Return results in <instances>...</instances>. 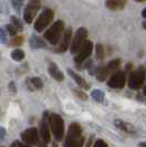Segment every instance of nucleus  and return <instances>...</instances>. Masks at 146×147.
Segmentation results:
<instances>
[{
	"label": "nucleus",
	"instance_id": "1",
	"mask_svg": "<svg viewBox=\"0 0 146 147\" xmlns=\"http://www.w3.org/2000/svg\"><path fill=\"white\" fill-rule=\"evenodd\" d=\"M84 138L82 136V129L78 123H72L69 127L64 147H82Z\"/></svg>",
	"mask_w": 146,
	"mask_h": 147
},
{
	"label": "nucleus",
	"instance_id": "2",
	"mask_svg": "<svg viewBox=\"0 0 146 147\" xmlns=\"http://www.w3.org/2000/svg\"><path fill=\"white\" fill-rule=\"evenodd\" d=\"M47 118H48L49 125L51 127L54 138H55V140L60 142L63 138V135H64V122H63V118L61 117L59 114H55V113L47 114Z\"/></svg>",
	"mask_w": 146,
	"mask_h": 147
},
{
	"label": "nucleus",
	"instance_id": "3",
	"mask_svg": "<svg viewBox=\"0 0 146 147\" xmlns=\"http://www.w3.org/2000/svg\"><path fill=\"white\" fill-rule=\"evenodd\" d=\"M64 29V23L61 20L55 21L49 29L44 32V39L51 44H57L61 39V34Z\"/></svg>",
	"mask_w": 146,
	"mask_h": 147
},
{
	"label": "nucleus",
	"instance_id": "4",
	"mask_svg": "<svg viewBox=\"0 0 146 147\" xmlns=\"http://www.w3.org/2000/svg\"><path fill=\"white\" fill-rule=\"evenodd\" d=\"M54 13L51 9H44L42 11V13L38 17V19L34 22V30L38 32H42L53 20Z\"/></svg>",
	"mask_w": 146,
	"mask_h": 147
},
{
	"label": "nucleus",
	"instance_id": "5",
	"mask_svg": "<svg viewBox=\"0 0 146 147\" xmlns=\"http://www.w3.org/2000/svg\"><path fill=\"white\" fill-rule=\"evenodd\" d=\"M121 65V60L120 59H115L112 60L111 62H109L105 66H102L100 67L97 71H96V78L99 81H105V79L109 76L110 74H113L114 71L117 70Z\"/></svg>",
	"mask_w": 146,
	"mask_h": 147
},
{
	"label": "nucleus",
	"instance_id": "6",
	"mask_svg": "<svg viewBox=\"0 0 146 147\" xmlns=\"http://www.w3.org/2000/svg\"><path fill=\"white\" fill-rule=\"evenodd\" d=\"M88 30L85 28H80L78 29L75 36L73 38L72 42H71V45H70V50H71V53H78L80 51V49L82 48V45L85 43V40L88 38Z\"/></svg>",
	"mask_w": 146,
	"mask_h": 147
},
{
	"label": "nucleus",
	"instance_id": "7",
	"mask_svg": "<svg viewBox=\"0 0 146 147\" xmlns=\"http://www.w3.org/2000/svg\"><path fill=\"white\" fill-rule=\"evenodd\" d=\"M40 7H41L40 0H29V2L27 3V6L24 8V12H23L24 21L27 23H31L33 21L38 11L40 10Z\"/></svg>",
	"mask_w": 146,
	"mask_h": 147
},
{
	"label": "nucleus",
	"instance_id": "8",
	"mask_svg": "<svg viewBox=\"0 0 146 147\" xmlns=\"http://www.w3.org/2000/svg\"><path fill=\"white\" fill-rule=\"evenodd\" d=\"M146 78V71L144 67H139V70H136L135 72L130 75L128 79V86L132 90H139L143 85V83L145 81Z\"/></svg>",
	"mask_w": 146,
	"mask_h": 147
},
{
	"label": "nucleus",
	"instance_id": "9",
	"mask_svg": "<svg viewBox=\"0 0 146 147\" xmlns=\"http://www.w3.org/2000/svg\"><path fill=\"white\" fill-rule=\"evenodd\" d=\"M125 73L122 71H117L115 73L111 74V78L107 80V85L112 88H122L125 85Z\"/></svg>",
	"mask_w": 146,
	"mask_h": 147
},
{
	"label": "nucleus",
	"instance_id": "10",
	"mask_svg": "<svg viewBox=\"0 0 146 147\" xmlns=\"http://www.w3.org/2000/svg\"><path fill=\"white\" fill-rule=\"evenodd\" d=\"M92 51H93V43H92L91 41H85V43L82 45L80 51L78 52L76 57L74 58L75 62H76V63H82V62H84V61L92 54Z\"/></svg>",
	"mask_w": 146,
	"mask_h": 147
},
{
	"label": "nucleus",
	"instance_id": "11",
	"mask_svg": "<svg viewBox=\"0 0 146 147\" xmlns=\"http://www.w3.org/2000/svg\"><path fill=\"white\" fill-rule=\"evenodd\" d=\"M21 138L22 140L28 144V145H36L38 142H39V133H38V129L34 128V127H31V128H28L27 131L21 134Z\"/></svg>",
	"mask_w": 146,
	"mask_h": 147
},
{
	"label": "nucleus",
	"instance_id": "12",
	"mask_svg": "<svg viewBox=\"0 0 146 147\" xmlns=\"http://www.w3.org/2000/svg\"><path fill=\"white\" fill-rule=\"evenodd\" d=\"M40 135H41V140H43L45 144H48L51 140V133L50 128L48 126V121H47V114L42 118L41 123H40Z\"/></svg>",
	"mask_w": 146,
	"mask_h": 147
},
{
	"label": "nucleus",
	"instance_id": "13",
	"mask_svg": "<svg viewBox=\"0 0 146 147\" xmlns=\"http://www.w3.org/2000/svg\"><path fill=\"white\" fill-rule=\"evenodd\" d=\"M71 39H72V30H66V32L63 33V39H62L61 43L59 44V47L57 48V52H66L70 48Z\"/></svg>",
	"mask_w": 146,
	"mask_h": 147
},
{
	"label": "nucleus",
	"instance_id": "14",
	"mask_svg": "<svg viewBox=\"0 0 146 147\" xmlns=\"http://www.w3.org/2000/svg\"><path fill=\"white\" fill-rule=\"evenodd\" d=\"M49 73L51 75L52 78L57 81H63L64 80V75L63 73L59 70L58 65L54 63V62H50L49 63Z\"/></svg>",
	"mask_w": 146,
	"mask_h": 147
},
{
	"label": "nucleus",
	"instance_id": "15",
	"mask_svg": "<svg viewBox=\"0 0 146 147\" xmlns=\"http://www.w3.org/2000/svg\"><path fill=\"white\" fill-rule=\"evenodd\" d=\"M125 3H126V0H106L105 1L106 8L110 10H113V11L123 9Z\"/></svg>",
	"mask_w": 146,
	"mask_h": 147
},
{
	"label": "nucleus",
	"instance_id": "16",
	"mask_svg": "<svg viewBox=\"0 0 146 147\" xmlns=\"http://www.w3.org/2000/svg\"><path fill=\"white\" fill-rule=\"evenodd\" d=\"M68 73L70 74L71 76H72V79L75 81V83L79 85V86H81V88H88V84H87V82L84 81L82 78H81L79 74H76L74 71H72V70H70V69H68Z\"/></svg>",
	"mask_w": 146,
	"mask_h": 147
},
{
	"label": "nucleus",
	"instance_id": "17",
	"mask_svg": "<svg viewBox=\"0 0 146 147\" xmlns=\"http://www.w3.org/2000/svg\"><path fill=\"white\" fill-rule=\"evenodd\" d=\"M114 124H115V126H116L117 128H120L121 131H124V132H127V133L134 132V128H133L130 124H127L126 122H123V121L116 119V121L114 122Z\"/></svg>",
	"mask_w": 146,
	"mask_h": 147
},
{
	"label": "nucleus",
	"instance_id": "18",
	"mask_svg": "<svg viewBox=\"0 0 146 147\" xmlns=\"http://www.w3.org/2000/svg\"><path fill=\"white\" fill-rule=\"evenodd\" d=\"M11 58L15 61H21L24 58V52L22 51L21 49H15L11 52Z\"/></svg>",
	"mask_w": 146,
	"mask_h": 147
},
{
	"label": "nucleus",
	"instance_id": "19",
	"mask_svg": "<svg viewBox=\"0 0 146 147\" xmlns=\"http://www.w3.org/2000/svg\"><path fill=\"white\" fill-rule=\"evenodd\" d=\"M95 55H96V59L103 60L104 59V55H105V51H104V48H103L102 44H96L95 47Z\"/></svg>",
	"mask_w": 146,
	"mask_h": 147
},
{
	"label": "nucleus",
	"instance_id": "20",
	"mask_svg": "<svg viewBox=\"0 0 146 147\" xmlns=\"http://www.w3.org/2000/svg\"><path fill=\"white\" fill-rule=\"evenodd\" d=\"M91 95H92V97L94 98L96 102H103L104 101V93L101 90H94L91 93Z\"/></svg>",
	"mask_w": 146,
	"mask_h": 147
},
{
	"label": "nucleus",
	"instance_id": "21",
	"mask_svg": "<svg viewBox=\"0 0 146 147\" xmlns=\"http://www.w3.org/2000/svg\"><path fill=\"white\" fill-rule=\"evenodd\" d=\"M31 47L32 48H44L45 44L43 43V41L38 37H32L31 39Z\"/></svg>",
	"mask_w": 146,
	"mask_h": 147
},
{
	"label": "nucleus",
	"instance_id": "22",
	"mask_svg": "<svg viewBox=\"0 0 146 147\" xmlns=\"http://www.w3.org/2000/svg\"><path fill=\"white\" fill-rule=\"evenodd\" d=\"M30 83H31V85L33 86L34 88H42V86H43V83H42V81H41V79L40 78H38V76H34V78H31L30 79Z\"/></svg>",
	"mask_w": 146,
	"mask_h": 147
},
{
	"label": "nucleus",
	"instance_id": "23",
	"mask_svg": "<svg viewBox=\"0 0 146 147\" xmlns=\"http://www.w3.org/2000/svg\"><path fill=\"white\" fill-rule=\"evenodd\" d=\"M11 24H14L15 26V28L17 29V31L18 32H20V31H22V29H23V26H22V23H21V21L16 17V16H12L11 17Z\"/></svg>",
	"mask_w": 146,
	"mask_h": 147
},
{
	"label": "nucleus",
	"instance_id": "24",
	"mask_svg": "<svg viewBox=\"0 0 146 147\" xmlns=\"http://www.w3.org/2000/svg\"><path fill=\"white\" fill-rule=\"evenodd\" d=\"M6 29H7L8 33H9L10 36H16V33L18 32L14 24H7V26H6Z\"/></svg>",
	"mask_w": 146,
	"mask_h": 147
},
{
	"label": "nucleus",
	"instance_id": "25",
	"mask_svg": "<svg viewBox=\"0 0 146 147\" xmlns=\"http://www.w3.org/2000/svg\"><path fill=\"white\" fill-rule=\"evenodd\" d=\"M0 41L2 43H7L8 42V39H7V33L5 32V30L2 28H0Z\"/></svg>",
	"mask_w": 146,
	"mask_h": 147
},
{
	"label": "nucleus",
	"instance_id": "26",
	"mask_svg": "<svg viewBox=\"0 0 146 147\" xmlns=\"http://www.w3.org/2000/svg\"><path fill=\"white\" fill-rule=\"evenodd\" d=\"M93 147H107V145H106V143L103 140H96Z\"/></svg>",
	"mask_w": 146,
	"mask_h": 147
},
{
	"label": "nucleus",
	"instance_id": "27",
	"mask_svg": "<svg viewBox=\"0 0 146 147\" xmlns=\"http://www.w3.org/2000/svg\"><path fill=\"white\" fill-rule=\"evenodd\" d=\"M11 1H12V5H14L15 9L19 10V9H20V7H21L22 1H23V0H11Z\"/></svg>",
	"mask_w": 146,
	"mask_h": 147
},
{
	"label": "nucleus",
	"instance_id": "28",
	"mask_svg": "<svg viewBox=\"0 0 146 147\" xmlns=\"http://www.w3.org/2000/svg\"><path fill=\"white\" fill-rule=\"evenodd\" d=\"M22 41H23L22 37H17L12 40V43L11 44H12V45H20V44H22Z\"/></svg>",
	"mask_w": 146,
	"mask_h": 147
},
{
	"label": "nucleus",
	"instance_id": "29",
	"mask_svg": "<svg viewBox=\"0 0 146 147\" xmlns=\"http://www.w3.org/2000/svg\"><path fill=\"white\" fill-rule=\"evenodd\" d=\"M73 92H74V93L76 94V96H78V97H80L81 100H87V98H88V96L85 95V94H84L83 92H80V91H76V90H74Z\"/></svg>",
	"mask_w": 146,
	"mask_h": 147
},
{
	"label": "nucleus",
	"instance_id": "30",
	"mask_svg": "<svg viewBox=\"0 0 146 147\" xmlns=\"http://www.w3.org/2000/svg\"><path fill=\"white\" fill-rule=\"evenodd\" d=\"M5 135H6L5 128H3V127H0V140H2V138L5 137Z\"/></svg>",
	"mask_w": 146,
	"mask_h": 147
},
{
	"label": "nucleus",
	"instance_id": "31",
	"mask_svg": "<svg viewBox=\"0 0 146 147\" xmlns=\"http://www.w3.org/2000/svg\"><path fill=\"white\" fill-rule=\"evenodd\" d=\"M10 90L12 91V92H16V88H15V83L14 82H11L10 83Z\"/></svg>",
	"mask_w": 146,
	"mask_h": 147
},
{
	"label": "nucleus",
	"instance_id": "32",
	"mask_svg": "<svg viewBox=\"0 0 146 147\" xmlns=\"http://www.w3.org/2000/svg\"><path fill=\"white\" fill-rule=\"evenodd\" d=\"M142 16H143V18H146V8L142 11Z\"/></svg>",
	"mask_w": 146,
	"mask_h": 147
},
{
	"label": "nucleus",
	"instance_id": "33",
	"mask_svg": "<svg viewBox=\"0 0 146 147\" xmlns=\"http://www.w3.org/2000/svg\"><path fill=\"white\" fill-rule=\"evenodd\" d=\"M143 94L146 96V83H145V85H144V88H143Z\"/></svg>",
	"mask_w": 146,
	"mask_h": 147
},
{
	"label": "nucleus",
	"instance_id": "34",
	"mask_svg": "<svg viewBox=\"0 0 146 147\" xmlns=\"http://www.w3.org/2000/svg\"><path fill=\"white\" fill-rule=\"evenodd\" d=\"M139 147H146V143H141V144H139Z\"/></svg>",
	"mask_w": 146,
	"mask_h": 147
},
{
	"label": "nucleus",
	"instance_id": "35",
	"mask_svg": "<svg viewBox=\"0 0 146 147\" xmlns=\"http://www.w3.org/2000/svg\"><path fill=\"white\" fill-rule=\"evenodd\" d=\"M143 27H144V28L146 29V22H143Z\"/></svg>",
	"mask_w": 146,
	"mask_h": 147
},
{
	"label": "nucleus",
	"instance_id": "36",
	"mask_svg": "<svg viewBox=\"0 0 146 147\" xmlns=\"http://www.w3.org/2000/svg\"><path fill=\"white\" fill-rule=\"evenodd\" d=\"M135 1H139V2H143V1H145V0H135Z\"/></svg>",
	"mask_w": 146,
	"mask_h": 147
}]
</instances>
